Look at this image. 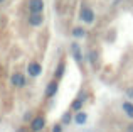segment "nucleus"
<instances>
[{"label": "nucleus", "mask_w": 133, "mask_h": 132, "mask_svg": "<svg viewBox=\"0 0 133 132\" xmlns=\"http://www.w3.org/2000/svg\"><path fill=\"white\" fill-rule=\"evenodd\" d=\"M44 9V2L42 0H30L29 2V10L32 14H41Z\"/></svg>", "instance_id": "obj_4"}, {"label": "nucleus", "mask_w": 133, "mask_h": 132, "mask_svg": "<svg viewBox=\"0 0 133 132\" xmlns=\"http://www.w3.org/2000/svg\"><path fill=\"white\" fill-rule=\"evenodd\" d=\"M64 68H66L64 61H61V63L57 64V68H56V71H54V80H59V78H62V75H64Z\"/></svg>", "instance_id": "obj_10"}, {"label": "nucleus", "mask_w": 133, "mask_h": 132, "mask_svg": "<svg viewBox=\"0 0 133 132\" xmlns=\"http://www.w3.org/2000/svg\"><path fill=\"white\" fill-rule=\"evenodd\" d=\"M127 97L133 100V86H130V88H127Z\"/></svg>", "instance_id": "obj_17"}, {"label": "nucleus", "mask_w": 133, "mask_h": 132, "mask_svg": "<svg viewBox=\"0 0 133 132\" xmlns=\"http://www.w3.org/2000/svg\"><path fill=\"white\" fill-rule=\"evenodd\" d=\"M2 2H5V0H0V3H2Z\"/></svg>", "instance_id": "obj_20"}, {"label": "nucleus", "mask_w": 133, "mask_h": 132, "mask_svg": "<svg viewBox=\"0 0 133 132\" xmlns=\"http://www.w3.org/2000/svg\"><path fill=\"white\" fill-rule=\"evenodd\" d=\"M71 49H72V54H74V58H76V61H81L83 59V56H81V51H79V44H72L71 46Z\"/></svg>", "instance_id": "obj_12"}, {"label": "nucleus", "mask_w": 133, "mask_h": 132, "mask_svg": "<svg viewBox=\"0 0 133 132\" xmlns=\"http://www.w3.org/2000/svg\"><path fill=\"white\" fill-rule=\"evenodd\" d=\"M121 109H123V112L127 113L130 119H133V103L131 102H123L121 103Z\"/></svg>", "instance_id": "obj_9"}, {"label": "nucleus", "mask_w": 133, "mask_h": 132, "mask_svg": "<svg viewBox=\"0 0 133 132\" xmlns=\"http://www.w3.org/2000/svg\"><path fill=\"white\" fill-rule=\"evenodd\" d=\"M52 132H62V124H56L52 127Z\"/></svg>", "instance_id": "obj_16"}, {"label": "nucleus", "mask_w": 133, "mask_h": 132, "mask_svg": "<svg viewBox=\"0 0 133 132\" xmlns=\"http://www.w3.org/2000/svg\"><path fill=\"white\" fill-rule=\"evenodd\" d=\"M44 127H45V119L42 115H37V117H34V120L30 122L29 129H30V132H41Z\"/></svg>", "instance_id": "obj_1"}, {"label": "nucleus", "mask_w": 133, "mask_h": 132, "mask_svg": "<svg viewBox=\"0 0 133 132\" xmlns=\"http://www.w3.org/2000/svg\"><path fill=\"white\" fill-rule=\"evenodd\" d=\"M27 71H29V76H39L41 71H42V66H41L39 63H36V61H32V63H29V66H27Z\"/></svg>", "instance_id": "obj_5"}, {"label": "nucleus", "mask_w": 133, "mask_h": 132, "mask_svg": "<svg viewBox=\"0 0 133 132\" xmlns=\"http://www.w3.org/2000/svg\"><path fill=\"white\" fill-rule=\"evenodd\" d=\"M42 22H44V17L41 15V14H32V15L29 17V24H30V26H34V27L41 26Z\"/></svg>", "instance_id": "obj_8"}, {"label": "nucleus", "mask_w": 133, "mask_h": 132, "mask_svg": "<svg viewBox=\"0 0 133 132\" xmlns=\"http://www.w3.org/2000/svg\"><path fill=\"white\" fill-rule=\"evenodd\" d=\"M127 132H133V122H131V124H128V125H127Z\"/></svg>", "instance_id": "obj_19"}, {"label": "nucleus", "mask_w": 133, "mask_h": 132, "mask_svg": "<svg viewBox=\"0 0 133 132\" xmlns=\"http://www.w3.org/2000/svg\"><path fill=\"white\" fill-rule=\"evenodd\" d=\"M88 56H89V61H91V63H94V61H96V58H98V54H96V51H89Z\"/></svg>", "instance_id": "obj_15"}, {"label": "nucleus", "mask_w": 133, "mask_h": 132, "mask_svg": "<svg viewBox=\"0 0 133 132\" xmlns=\"http://www.w3.org/2000/svg\"><path fill=\"white\" fill-rule=\"evenodd\" d=\"M57 86H59L57 80H52V81H49V83H47V86H45V97H47V98L54 97V95H56V92H57Z\"/></svg>", "instance_id": "obj_6"}, {"label": "nucleus", "mask_w": 133, "mask_h": 132, "mask_svg": "<svg viewBox=\"0 0 133 132\" xmlns=\"http://www.w3.org/2000/svg\"><path fill=\"white\" fill-rule=\"evenodd\" d=\"M81 19L84 20L86 24H91L94 20V12L89 9V7H83L81 9Z\"/></svg>", "instance_id": "obj_3"}, {"label": "nucleus", "mask_w": 133, "mask_h": 132, "mask_svg": "<svg viewBox=\"0 0 133 132\" xmlns=\"http://www.w3.org/2000/svg\"><path fill=\"white\" fill-rule=\"evenodd\" d=\"M10 81H12V85L15 86V88H22V86H25V76H24L22 73H14Z\"/></svg>", "instance_id": "obj_2"}, {"label": "nucleus", "mask_w": 133, "mask_h": 132, "mask_svg": "<svg viewBox=\"0 0 133 132\" xmlns=\"http://www.w3.org/2000/svg\"><path fill=\"white\" fill-rule=\"evenodd\" d=\"M71 120H72V117H71V113H69V112H66L64 115H62V124H69Z\"/></svg>", "instance_id": "obj_14"}, {"label": "nucleus", "mask_w": 133, "mask_h": 132, "mask_svg": "<svg viewBox=\"0 0 133 132\" xmlns=\"http://www.w3.org/2000/svg\"><path fill=\"white\" fill-rule=\"evenodd\" d=\"M84 100H86V95H79L78 98L71 103V110L72 112H81L83 105H84Z\"/></svg>", "instance_id": "obj_7"}, {"label": "nucleus", "mask_w": 133, "mask_h": 132, "mask_svg": "<svg viewBox=\"0 0 133 132\" xmlns=\"http://www.w3.org/2000/svg\"><path fill=\"white\" fill-rule=\"evenodd\" d=\"M17 132H30L29 127H20V129H17Z\"/></svg>", "instance_id": "obj_18"}, {"label": "nucleus", "mask_w": 133, "mask_h": 132, "mask_svg": "<svg viewBox=\"0 0 133 132\" xmlns=\"http://www.w3.org/2000/svg\"><path fill=\"white\" fill-rule=\"evenodd\" d=\"M72 36L74 37H84V31H83L81 27H76V29L72 31Z\"/></svg>", "instance_id": "obj_13"}, {"label": "nucleus", "mask_w": 133, "mask_h": 132, "mask_svg": "<svg viewBox=\"0 0 133 132\" xmlns=\"http://www.w3.org/2000/svg\"><path fill=\"white\" fill-rule=\"evenodd\" d=\"M86 119H88V115H86L84 112H78V113H76V117H74V122L81 125V124L86 122Z\"/></svg>", "instance_id": "obj_11"}]
</instances>
